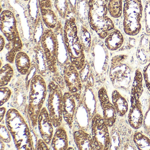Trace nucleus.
Instances as JSON below:
<instances>
[{
    "label": "nucleus",
    "instance_id": "nucleus-19",
    "mask_svg": "<svg viewBox=\"0 0 150 150\" xmlns=\"http://www.w3.org/2000/svg\"><path fill=\"white\" fill-rule=\"evenodd\" d=\"M79 105L76 108L75 119L79 129L86 130L89 127V120H90L89 113L85 106L83 99L80 100Z\"/></svg>",
    "mask_w": 150,
    "mask_h": 150
},
{
    "label": "nucleus",
    "instance_id": "nucleus-20",
    "mask_svg": "<svg viewBox=\"0 0 150 150\" xmlns=\"http://www.w3.org/2000/svg\"><path fill=\"white\" fill-rule=\"evenodd\" d=\"M111 100L117 115L120 117L124 116L129 110V104L126 99L118 90L115 89L111 94Z\"/></svg>",
    "mask_w": 150,
    "mask_h": 150
},
{
    "label": "nucleus",
    "instance_id": "nucleus-36",
    "mask_svg": "<svg viewBox=\"0 0 150 150\" xmlns=\"http://www.w3.org/2000/svg\"><path fill=\"white\" fill-rule=\"evenodd\" d=\"M145 21L146 32L150 33V1H148L146 5Z\"/></svg>",
    "mask_w": 150,
    "mask_h": 150
},
{
    "label": "nucleus",
    "instance_id": "nucleus-14",
    "mask_svg": "<svg viewBox=\"0 0 150 150\" xmlns=\"http://www.w3.org/2000/svg\"><path fill=\"white\" fill-rule=\"evenodd\" d=\"M38 125L42 138L48 145L51 144L54 135V125L45 107H43L38 115Z\"/></svg>",
    "mask_w": 150,
    "mask_h": 150
},
{
    "label": "nucleus",
    "instance_id": "nucleus-40",
    "mask_svg": "<svg viewBox=\"0 0 150 150\" xmlns=\"http://www.w3.org/2000/svg\"><path fill=\"white\" fill-rule=\"evenodd\" d=\"M0 110V121L1 123L4 119V117L6 116L7 112L6 108L4 107H1Z\"/></svg>",
    "mask_w": 150,
    "mask_h": 150
},
{
    "label": "nucleus",
    "instance_id": "nucleus-10",
    "mask_svg": "<svg viewBox=\"0 0 150 150\" xmlns=\"http://www.w3.org/2000/svg\"><path fill=\"white\" fill-rule=\"evenodd\" d=\"M41 44L47 61L48 70L52 73H56L57 71V40L52 29L47 28L44 30L41 37Z\"/></svg>",
    "mask_w": 150,
    "mask_h": 150
},
{
    "label": "nucleus",
    "instance_id": "nucleus-33",
    "mask_svg": "<svg viewBox=\"0 0 150 150\" xmlns=\"http://www.w3.org/2000/svg\"><path fill=\"white\" fill-rule=\"evenodd\" d=\"M11 134L7 128L6 126L1 124V130H0V137L1 140L4 143H10L11 141Z\"/></svg>",
    "mask_w": 150,
    "mask_h": 150
},
{
    "label": "nucleus",
    "instance_id": "nucleus-43",
    "mask_svg": "<svg viewBox=\"0 0 150 150\" xmlns=\"http://www.w3.org/2000/svg\"><path fill=\"white\" fill-rule=\"evenodd\" d=\"M149 51H150V40H149Z\"/></svg>",
    "mask_w": 150,
    "mask_h": 150
},
{
    "label": "nucleus",
    "instance_id": "nucleus-6",
    "mask_svg": "<svg viewBox=\"0 0 150 150\" xmlns=\"http://www.w3.org/2000/svg\"><path fill=\"white\" fill-rule=\"evenodd\" d=\"M48 93V87L43 77L35 75L30 82L28 109L32 126L38 125V115L43 108Z\"/></svg>",
    "mask_w": 150,
    "mask_h": 150
},
{
    "label": "nucleus",
    "instance_id": "nucleus-12",
    "mask_svg": "<svg viewBox=\"0 0 150 150\" xmlns=\"http://www.w3.org/2000/svg\"><path fill=\"white\" fill-rule=\"evenodd\" d=\"M142 93L130 90L131 106L128 115L130 126L134 129H140L143 124L144 114L140 98Z\"/></svg>",
    "mask_w": 150,
    "mask_h": 150
},
{
    "label": "nucleus",
    "instance_id": "nucleus-34",
    "mask_svg": "<svg viewBox=\"0 0 150 150\" xmlns=\"http://www.w3.org/2000/svg\"><path fill=\"white\" fill-rule=\"evenodd\" d=\"M143 125L145 133L147 135L150 134V98L149 99L148 109L146 110L144 116Z\"/></svg>",
    "mask_w": 150,
    "mask_h": 150
},
{
    "label": "nucleus",
    "instance_id": "nucleus-18",
    "mask_svg": "<svg viewBox=\"0 0 150 150\" xmlns=\"http://www.w3.org/2000/svg\"><path fill=\"white\" fill-rule=\"evenodd\" d=\"M13 104L14 108L20 111H23L27 103V91L25 85L16 83L13 90Z\"/></svg>",
    "mask_w": 150,
    "mask_h": 150
},
{
    "label": "nucleus",
    "instance_id": "nucleus-28",
    "mask_svg": "<svg viewBox=\"0 0 150 150\" xmlns=\"http://www.w3.org/2000/svg\"><path fill=\"white\" fill-rule=\"evenodd\" d=\"M133 141L138 150H150V139L142 132H135L133 134Z\"/></svg>",
    "mask_w": 150,
    "mask_h": 150
},
{
    "label": "nucleus",
    "instance_id": "nucleus-3",
    "mask_svg": "<svg viewBox=\"0 0 150 150\" xmlns=\"http://www.w3.org/2000/svg\"><path fill=\"white\" fill-rule=\"evenodd\" d=\"M63 35L70 61L80 71L86 64L85 49L78 35V28L74 16L67 18Z\"/></svg>",
    "mask_w": 150,
    "mask_h": 150
},
{
    "label": "nucleus",
    "instance_id": "nucleus-8",
    "mask_svg": "<svg viewBox=\"0 0 150 150\" xmlns=\"http://www.w3.org/2000/svg\"><path fill=\"white\" fill-rule=\"evenodd\" d=\"M47 110L55 128L62 125L63 116V94L62 88L55 81H50L48 86Z\"/></svg>",
    "mask_w": 150,
    "mask_h": 150
},
{
    "label": "nucleus",
    "instance_id": "nucleus-15",
    "mask_svg": "<svg viewBox=\"0 0 150 150\" xmlns=\"http://www.w3.org/2000/svg\"><path fill=\"white\" fill-rule=\"evenodd\" d=\"M76 100L73 96L69 92L64 93L62 110L63 118L71 129L73 126L76 113Z\"/></svg>",
    "mask_w": 150,
    "mask_h": 150
},
{
    "label": "nucleus",
    "instance_id": "nucleus-38",
    "mask_svg": "<svg viewBox=\"0 0 150 150\" xmlns=\"http://www.w3.org/2000/svg\"><path fill=\"white\" fill-rule=\"evenodd\" d=\"M37 150H50V148L48 144L42 138L39 139L37 144Z\"/></svg>",
    "mask_w": 150,
    "mask_h": 150
},
{
    "label": "nucleus",
    "instance_id": "nucleus-13",
    "mask_svg": "<svg viewBox=\"0 0 150 150\" xmlns=\"http://www.w3.org/2000/svg\"><path fill=\"white\" fill-rule=\"evenodd\" d=\"M98 97L103 112V117L108 127L114 125L116 121L115 108L110 102L108 92L104 87H102L98 92Z\"/></svg>",
    "mask_w": 150,
    "mask_h": 150
},
{
    "label": "nucleus",
    "instance_id": "nucleus-4",
    "mask_svg": "<svg viewBox=\"0 0 150 150\" xmlns=\"http://www.w3.org/2000/svg\"><path fill=\"white\" fill-rule=\"evenodd\" d=\"M0 23L1 32L8 42L5 46L8 50L6 59L10 64H13L16 54L23 49L16 18L11 11L4 10L1 14Z\"/></svg>",
    "mask_w": 150,
    "mask_h": 150
},
{
    "label": "nucleus",
    "instance_id": "nucleus-23",
    "mask_svg": "<svg viewBox=\"0 0 150 150\" xmlns=\"http://www.w3.org/2000/svg\"><path fill=\"white\" fill-rule=\"evenodd\" d=\"M15 63L17 71L21 75H27L30 71L31 61L28 55L24 52L21 51L17 53Z\"/></svg>",
    "mask_w": 150,
    "mask_h": 150
},
{
    "label": "nucleus",
    "instance_id": "nucleus-41",
    "mask_svg": "<svg viewBox=\"0 0 150 150\" xmlns=\"http://www.w3.org/2000/svg\"><path fill=\"white\" fill-rule=\"evenodd\" d=\"M0 51L2 52L4 49V47L6 45V42H5V40L4 39V38L2 36V35H1V38H0Z\"/></svg>",
    "mask_w": 150,
    "mask_h": 150
},
{
    "label": "nucleus",
    "instance_id": "nucleus-25",
    "mask_svg": "<svg viewBox=\"0 0 150 150\" xmlns=\"http://www.w3.org/2000/svg\"><path fill=\"white\" fill-rule=\"evenodd\" d=\"M42 20L46 28L54 29L57 28L58 19L57 15L52 8L40 9Z\"/></svg>",
    "mask_w": 150,
    "mask_h": 150
},
{
    "label": "nucleus",
    "instance_id": "nucleus-22",
    "mask_svg": "<svg viewBox=\"0 0 150 150\" xmlns=\"http://www.w3.org/2000/svg\"><path fill=\"white\" fill-rule=\"evenodd\" d=\"M137 59L141 64H145L149 61L150 58L149 40L146 36L140 38L136 53Z\"/></svg>",
    "mask_w": 150,
    "mask_h": 150
},
{
    "label": "nucleus",
    "instance_id": "nucleus-2",
    "mask_svg": "<svg viewBox=\"0 0 150 150\" xmlns=\"http://www.w3.org/2000/svg\"><path fill=\"white\" fill-rule=\"evenodd\" d=\"M135 71L129 55L119 54L113 57L109 71L110 79L113 86L125 91L129 90Z\"/></svg>",
    "mask_w": 150,
    "mask_h": 150
},
{
    "label": "nucleus",
    "instance_id": "nucleus-35",
    "mask_svg": "<svg viewBox=\"0 0 150 150\" xmlns=\"http://www.w3.org/2000/svg\"><path fill=\"white\" fill-rule=\"evenodd\" d=\"M143 76L146 87L150 92V62L144 67Z\"/></svg>",
    "mask_w": 150,
    "mask_h": 150
},
{
    "label": "nucleus",
    "instance_id": "nucleus-21",
    "mask_svg": "<svg viewBox=\"0 0 150 150\" xmlns=\"http://www.w3.org/2000/svg\"><path fill=\"white\" fill-rule=\"evenodd\" d=\"M124 42L122 34L118 29H115L105 38L104 44L108 50L114 51L120 49Z\"/></svg>",
    "mask_w": 150,
    "mask_h": 150
},
{
    "label": "nucleus",
    "instance_id": "nucleus-42",
    "mask_svg": "<svg viewBox=\"0 0 150 150\" xmlns=\"http://www.w3.org/2000/svg\"><path fill=\"white\" fill-rule=\"evenodd\" d=\"M97 1L103 4H107L108 5L109 0H97Z\"/></svg>",
    "mask_w": 150,
    "mask_h": 150
},
{
    "label": "nucleus",
    "instance_id": "nucleus-39",
    "mask_svg": "<svg viewBox=\"0 0 150 150\" xmlns=\"http://www.w3.org/2000/svg\"><path fill=\"white\" fill-rule=\"evenodd\" d=\"M71 12L73 13L76 14V7H77V0H68Z\"/></svg>",
    "mask_w": 150,
    "mask_h": 150
},
{
    "label": "nucleus",
    "instance_id": "nucleus-30",
    "mask_svg": "<svg viewBox=\"0 0 150 150\" xmlns=\"http://www.w3.org/2000/svg\"><path fill=\"white\" fill-rule=\"evenodd\" d=\"M54 4L60 17L63 19L67 18L71 12L68 0H54Z\"/></svg>",
    "mask_w": 150,
    "mask_h": 150
},
{
    "label": "nucleus",
    "instance_id": "nucleus-9",
    "mask_svg": "<svg viewBox=\"0 0 150 150\" xmlns=\"http://www.w3.org/2000/svg\"><path fill=\"white\" fill-rule=\"evenodd\" d=\"M91 133L96 150H108L110 140L108 126L103 116L96 113L91 119Z\"/></svg>",
    "mask_w": 150,
    "mask_h": 150
},
{
    "label": "nucleus",
    "instance_id": "nucleus-5",
    "mask_svg": "<svg viewBox=\"0 0 150 150\" xmlns=\"http://www.w3.org/2000/svg\"><path fill=\"white\" fill-rule=\"evenodd\" d=\"M88 24L101 39L105 38L115 29L113 21L108 16V5L97 0H89Z\"/></svg>",
    "mask_w": 150,
    "mask_h": 150
},
{
    "label": "nucleus",
    "instance_id": "nucleus-17",
    "mask_svg": "<svg viewBox=\"0 0 150 150\" xmlns=\"http://www.w3.org/2000/svg\"><path fill=\"white\" fill-rule=\"evenodd\" d=\"M51 145L54 150H66L69 148L68 135L64 126L57 128L52 139Z\"/></svg>",
    "mask_w": 150,
    "mask_h": 150
},
{
    "label": "nucleus",
    "instance_id": "nucleus-44",
    "mask_svg": "<svg viewBox=\"0 0 150 150\" xmlns=\"http://www.w3.org/2000/svg\"><path fill=\"white\" fill-rule=\"evenodd\" d=\"M23 1H28L29 0H23Z\"/></svg>",
    "mask_w": 150,
    "mask_h": 150
},
{
    "label": "nucleus",
    "instance_id": "nucleus-27",
    "mask_svg": "<svg viewBox=\"0 0 150 150\" xmlns=\"http://www.w3.org/2000/svg\"><path fill=\"white\" fill-rule=\"evenodd\" d=\"M88 0H78L76 7L77 17L82 23L85 22V26L86 23H88Z\"/></svg>",
    "mask_w": 150,
    "mask_h": 150
},
{
    "label": "nucleus",
    "instance_id": "nucleus-16",
    "mask_svg": "<svg viewBox=\"0 0 150 150\" xmlns=\"http://www.w3.org/2000/svg\"><path fill=\"white\" fill-rule=\"evenodd\" d=\"M74 139L77 148L79 150H95L94 144L92 136L82 129L74 131Z\"/></svg>",
    "mask_w": 150,
    "mask_h": 150
},
{
    "label": "nucleus",
    "instance_id": "nucleus-11",
    "mask_svg": "<svg viewBox=\"0 0 150 150\" xmlns=\"http://www.w3.org/2000/svg\"><path fill=\"white\" fill-rule=\"evenodd\" d=\"M75 66L68 62L64 66V79L68 92L75 100L79 101L82 98V84L79 73Z\"/></svg>",
    "mask_w": 150,
    "mask_h": 150
},
{
    "label": "nucleus",
    "instance_id": "nucleus-1",
    "mask_svg": "<svg viewBox=\"0 0 150 150\" xmlns=\"http://www.w3.org/2000/svg\"><path fill=\"white\" fill-rule=\"evenodd\" d=\"M5 117L6 126L16 149L34 150L30 129L20 111L15 108H10L7 111Z\"/></svg>",
    "mask_w": 150,
    "mask_h": 150
},
{
    "label": "nucleus",
    "instance_id": "nucleus-29",
    "mask_svg": "<svg viewBox=\"0 0 150 150\" xmlns=\"http://www.w3.org/2000/svg\"><path fill=\"white\" fill-rule=\"evenodd\" d=\"M123 0H109L108 4V12L114 18L121 17L123 13Z\"/></svg>",
    "mask_w": 150,
    "mask_h": 150
},
{
    "label": "nucleus",
    "instance_id": "nucleus-24",
    "mask_svg": "<svg viewBox=\"0 0 150 150\" xmlns=\"http://www.w3.org/2000/svg\"><path fill=\"white\" fill-rule=\"evenodd\" d=\"M91 88H86L84 97L83 99L84 104L89 113L91 120L96 113V98Z\"/></svg>",
    "mask_w": 150,
    "mask_h": 150
},
{
    "label": "nucleus",
    "instance_id": "nucleus-32",
    "mask_svg": "<svg viewBox=\"0 0 150 150\" xmlns=\"http://www.w3.org/2000/svg\"><path fill=\"white\" fill-rule=\"evenodd\" d=\"M1 101L0 105L2 107L3 104L7 102L11 98L12 92L11 89L6 86L1 87L0 88Z\"/></svg>",
    "mask_w": 150,
    "mask_h": 150
},
{
    "label": "nucleus",
    "instance_id": "nucleus-31",
    "mask_svg": "<svg viewBox=\"0 0 150 150\" xmlns=\"http://www.w3.org/2000/svg\"><path fill=\"white\" fill-rule=\"evenodd\" d=\"M81 41L83 45L85 51L88 52L91 48V38L89 32L83 27V33L81 36Z\"/></svg>",
    "mask_w": 150,
    "mask_h": 150
},
{
    "label": "nucleus",
    "instance_id": "nucleus-37",
    "mask_svg": "<svg viewBox=\"0 0 150 150\" xmlns=\"http://www.w3.org/2000/svg\"><path fill=\"white\" fill-rule=\"evenodd\" d=\"M38 3L40 10L52 8L51 0H38Z\"/></svg>",
    "mask_w": 150,
    "mask_h": 150
},
{
    "label": "nucleus",
    "instance_id": "nucleus-26",
    "mask_svg": "<svg viewBox=\"0 0 150 150\" xmlns=\"http://www.w3.org/2000/svg\"><path fill=\"white\" fill-rule=\"evenodd\" d=\"M13 68L10 63L5 64L0 70V87L6 86L14 76Z\"/></svg>",
    "mask_w": 150,
    "mask_h": 150
},
{
    "label": "nucleus",
    "instance_id": "nucleus-7",
    "mask_svg": "<svg viewBox=\"0 0 150 150\" xmlns=\"http://www.w3.org/2000/svg\"><path fill=\"white\" fill-rule=\"evenodd\" d=\"M143 8L141 0H125L123 6V28L129 36L137 35L141 29Z\"/></svg>",
    "mask_w": 150,
    "mask_h": 150
}]
</instances>
